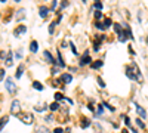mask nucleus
Instances as JSON below:
<instances>
[{"label": "nucleus", "instance_id": "f257e3e1", "mask_svg": "<svg viewBox=\"0 0 148 133\" xmlns=\"http://www.w3.org/2000/svg\"><path fill=\"white\" fill-rule=\"evenodd\" d=\"M126 76H127L129 78H132V80H138L139 83L142 81L141 71H139L138 65L135 64V62H132L130 65H127V67H126Z\"/></svg>", "mask_w": 148, "mask_h": 133}, {"label": "nucleus", "instance_id": "f03ea898", "mask_svg": "<svg viewBox=\"0 0 148 133\" xmlns=\"http://www.w3.org/2000/svg\"><path fill=\"white\" fill-rule=\"evenodd\" d=\"M114 30H116V33L119 34V42H121V43H125L129 37L132 39L133 37V35H132V33H130V30L127 28V31H125V30H123L121 28V25H120V24H114Z\"/></svg>", "mask_w": 148, "mask_h": 133}, {"label": "nucleus", "instance_id": "7ed1b4c3", "mask_svg": "<svg viewBox=\"0 0 148 133\" xmlns=\"http://www.w3.org/2000/svg\"><path fill=\"white\" fill-rule=\"evenodd\" d=\"M5 84H6V89H8V92H9L10 95H15V92H16V86H15V83L12 81V78H6Z\"/></svg>", "mask_w": 148, "mask_h": 133}, {"label": "nucleus", "instance_id": "20e7f679", "mask_svg": "<svg viewBox=\"0 0 148 133\" xmlns=\"http://www.w3.org/2000/svg\"><path fill=\"white\" fill-rule=\"evenodd\" d=\"M10 113L14 114V115H19V114H21V105H19L18 101L12 102V105H10Z\"/></svg>", "mask_w": 148, "mask_h": 133}, {"label": "nucleus", "instance_id": "39448f33", "mask_svg": "<svg viewBox=\"0 0 148 133\" xmlns=\"http://www.w3.org/2000/svg\"><path fill=\"white\" fill-rule=\"evenodd\" d=\"M18 117L21 118V121H22V123H25V124H31V123H33V120H34L31 114H19Z\"/></svg>", "mask_w": 148, "mask_h": 133}, {"label": "nucleus", "instance_id": "423d86ee", "mask_svg": "<svg viewBox=\"0 0 148 133\" xmlns=\"http://www.w3.org/2000/svg\"><path fill=\"white\" fill-rule=\"evenodd\" d=\"M89 62H90V55H89V50H86V52L83 53L82 59H80V67H83V65H86V64H89Z\"/></svg>", "mask_w": 148, "mask_h": 133}, {"label": "nucleus", "instance_id": "0eeeda50", "mask_svg": "<svg viewBox=\"0 0 148 133\" xmlns=\"http://www.w3.org/2000/svg\"><path fill=\"white\" fill-rule=\"evenodd\" d=\"M135 110H136V113H138V115L141 117V118H147V111L144 110V108L141 106V105H135Z\"/></svg>", "mask_w": 148, "mask_h": 133}, {"label": "nucleus", "instance_id": "6e6552de", "mask_svg": "<svg viewBox=\"0 0 148 133\" xmlns=\"http://www.w3.org/2000/svg\"><path fill=\"white\" fill-rule=\"evenodd\" d=\"M27 31V27L25 25H19L16 30H15V35H21V34H24Z\"/></svg>", "mask_w": 148, "mask_h": 133}, {"label": "nucleus", "instance_id": "1a4fd4ad", "mask_svg": "<svg viewBox=\"0 0 148 133\" xmlns=\"http://www.w3.org/2000/svg\"><path fill=\"white\" fill-rule=\"evenodd\" d=\"M61 80H62V83L68 84V83H71L73 77H71V74H62V77H61Z\"/></svg>", "mask_w": 148, "mask_h": 133}, {"label": "nucleus", "instance_id": "9d476101", "mask_svg": "<svg viewBox=\"0 0 148 133\" xmlns=\"http://www.w3.org/2000/svg\"><path fill=\"white\" fill-rule=\"evenodd\" d=\"M37 49H39V44H37V42H36V40H33V42L30 43V50H31L33 53H36V52H37Z\"/></svg>", "mask_w": 148, "mask_h": 133}, {"label": "nucleus", "instance_id": "9b49d317", "mask_svg": "<svg viewBox=\"0 0 148 133\" xmlns=\"http://www.w3.org/2000/svg\"><path fill=\"white\" fill-rule=\"evenodd\" d=\"M47 12H49V9H47V8H45V6H42V8H40V10H39V15H40L42 18H46V16H47Z\"/></svg>", "mask_w": 148, "mask_h": 133}, {"label": "nucleus", "instance_id": "f8f14e48", "mask_svg": "<svg viewBox=\"0 0 148 133\" xmlns=\"http://www.w3.org/2000/svg\"><path fill=\"white\" fill-rule=\"evenodd\" d=\"M45 58L47 59V62H51V64H55L53 58H52V55H51V52H49V50H45Z\"/></svg>", "mask_w": 148, "mask_h": 133}, {"label": "nucleus", "instance_id": "ddd939ff", "mask_svg": "<svg viewBox=\"0 0 148 133\" xmlns=\"http://www.w3.org/2000/svg\"><path fill=\"white\" fill-rule=\"evenodd\" d=\"M102 65H104V62L99 59V61H95V62H92V65H90V67H92L93 70H96V68H99V67H102Z\"/></svg>", "mask_w": 148, "mask_h": 133}, {"label": "nucleus", "instance_id": "4468645a", "mask_svg": "<svg viewBox=\"0 0 148 133\" xmlns=\"http://www.w3.org/2000/svg\"><path fill=\"white\" fill-rule=\"evenodd\" d=\"M12 52H9V55H8V58H6V67H10L12 65Z\"/></svg>", "mask_w": 148, "mask_h": 133}, {"label": "nucleus", "instance_id": "2eb2a0df", "mask_svg": "<svg viewBox=\"0 0 148 133\" xmlns=\"http://www.w3.org/2000/svg\"><path fill=\"white\" fill-rule=\"evenodd\" d=\"M33 87H34L36 90H43V86H42L39 81H34V83H33Z\"/></svg>", "mask_w": 148, "mask_h": 133}, {"label": "nucleus", "instance_id": "dca6fc26", "mask_svg": "<svg viewBox=\"0 0 148 133\" xmlns=\"http://www.w3.org/2000/svg\"><path fill=\"white\" fill-rule=\"evenodd\" d=\"M22 71H24V67H18V71L15 72V77H16V78H21V76H22Z\"/></svg>", "mask_w": 148, "mask_h": 133}, {"label": "nucleus", "instance_id": "f3484780", "mask_svg": "<svg viewBox=\"0 0 148 133\" xmlns=\"http://www.w3.org/2000/svg\"><path fill=\"white\" fill-rule=\"evenodd\" d=\"M36 133H51V132H49V129H46V127H37Z\"/></svg>", "mask_w": 148, "mask_h": 133}, {"label": "nucleus", "instance_id": "a211bd4d", "mask_svg": "<svg viewBox=\"0 0 148 133\" xmlns=\"http://www.w3.org/2000/svg\"><path fill=\"white\" fill-rule=\"evenodd\" d=\"M56 53H58V62H59V65H61V67H65V62L62 61V56H61V53H59V50H58Z\"/></svg>", "mask_w": 148, "mask_h": 133}, {"label": "nucleus", "instance_id": "6ab92c4d", "mask_svg": "<svg viewBox=\"0 0 148 133\" xmlns=\"http://www.w3.org/2000/svg\"><path fill=\"white\" fill-rule=\"evenodd\" d=\"M49 108H51L52 111H56L58 108H59V104H58V102H53V104H51V105H49Z\"/></svg>", "mask_w": 148, "mask_h": 133}, {"label": "nucleus", "instance_id": "aec40b11", "mask_svg": "<svg viewBox=\"0 0 148 133\" xmlns=\"http://www.w3.org/2000/svg\"><path fill=\"white\" fill-rule=\"evenodd\" d=\"M89 124H90V121H89L88 118H83V120H82V127H88Z\"/></svg>", "mask_w": 148, "mask_h": 133}, {"label": "nucleus", "instance_id": "412c9836", "mask_svg": "<svg viewBox=\"0 0 148 133\" xmlns=\"http://www.w3.org/2000/svg\"><path fill=\"white\" fill-rule=\"evenodd\" d=\"M8 120H9V117H8V115L2 117V124H0V127H2V129H3V127H5V124L8 123Z\"/></svg>", "mask_w": 148, "mask_h": 133}, {"label": "nucleus", "instance_id": "4be33fe9", "mask_svg": "<svg viewBox=\"0 0 148 133\" xmlns=\"http://www.w3.org/2000/svg\"><path fill=\"white\" fill-rule=\"evenodd\" d=\"M58 22H52L51 25H49V34H53V30H55V25Z\"/></svg>", "mask_w": 148, "mask_h": 133}, {"label": "nucleus", "instance_id": "5701e85b", "mask_svg": "<svg viewBox=\"0 0 148 133\" xmlns=\"http://www.w3.org/2000/svg\"><path fill=\"white\" fill-rule=\"evenodd\" d=\"M104 113V106H102V104L101 105H98V115H101Z\"/></svg>", "mask_w": 148, "mask_h": 133}, {"label": "nucleus", "instance_id": "b1692460", "mask_svg": "<svg viewBox=\"0 0 148 133\" xmlns=\"http://www.w3.org/2000/svg\"><path fill=\"white\" fill-rule=\"evenodd\" d=\"M95 8H96L98 10H102V3H101V2H95Z\"/></svg>", "mask_w": 148, "mask_h": 133}, {"label": "nucleus", "instance_id": "393cba45", "mask_svg": "<svg viewBox=\"0 0 148 133\" xmlns=\"http://www.w3.org/2000/svg\"><path fill=\"white\" fill-rule=\"evenodd\" d=\"M110 25H111V19L107 18V19L104 21V28H107V27H110Z\"/></svg>", "mask_w": 148, "mask_h": 133}, {"label": "nucleus", "instance_id": "a878e982", "mask_svg": "<svg viewBox=\"0 0 148 133\" xmlns=\"http://www.w3.org/2000/svg\"><path fill=\"white\" fill-rule=\"evenodd\" d=\"M70 46H71V50H73V53H74V55H77V49H76V46H74L73 43H70Z\"/></svg>", "mask_w": 148, "mask_h": 133}, {"label": "nucleus", "instance_id": "bb28decb", "mask_svg": "<svg viewBox=\"0 0 148 133\" xmlns=\"http://www.w3.org/2000/svg\"><path fill=\"white\" fill-rule=\"evenodd\" d=\"M55 98H56V101H61V99H65V98H64V96L61 95V93H56V95H55Z\"/></svg>", "mask_w": 148, "mask_h": 133}, {"label": "nucleus", "instance_id": "cd10ccee", "mask_svg": "<svg viewBox=\"0 0 148 133\" xmlns=\"http://www.w3.org/2000/svg\"><path fill=\"white\" fill-rule=\"evenodd\" d=\"M95 18H96V19L101 18V10H95Z\"/></svg>", "mask_w": 148, "mask_h": 133}, {"label": "nucleus", "instance_id": "c85d7f7f", "mask_svg": "<svg viewBox=\"0 0 148 133\" xmlns=\"http://www.w3.org/2000/svg\"><path fill=\"white\" fill-rule=\"evenodd\" d=\"M123 120H125V123L129 126L130 124V120H129V117H126V115H123Z\"/></svg>", "mask_w": 148, "mask_h": 133}, {"label": "nucleus", "instance_id": "c756f323", "mask_svg": "<svg viewBox=\"0 0 148 133\" xmlns=\"http://www.w3.org/2000/svg\"><path fill=\"white\" fill-rule=\"evenodd\" d=\"M0 77H2V81H5V70H0Z\"/></svg>", "mask_w": 148, "mask_h": 133}, {"label": "nucleus", "instance_id": "7c9ffc66", "mask_svg": "<svg viewBox=\"0 0 148 133\" xmlns=\"http://www.w3.org/2000/svg\"><path fill=\"white\" fill-rule=\"evenodd\" d=\"M136 124H138V126H139L141 129H144V127H145V126H144V123L141 121V120H136Z\"/></svg>", "mask_w": 148, "mask_h": 133}, {"label": "nucleus", "instance_id": "2f4dec72", "mask_svg": "<svg viewBox=\"0 0 148 133\" xmlns=\"http://www.w3.org/2000/svg\"><path fill=\"white\" fill-rule=\"evenodd\" d=\"M98 83H99V86H101V87H105V83L102 81V78H98Z\"/></svg>", "mask_w": 148, "mask_h": 133}, {"label": "nucleus", "instance_id": "473e14b6", "mask_svg": "<svg viewBox=\"0 0 148 133\" xmlns=\"http://www.w3.org/2000/svg\"><path fill=\"white\" fill-rule=\"evenodd\" d=\"M102 104H104V105H105V106L108 108V110H110V111H114V108H113V106H111V105H108V104H105V102H102Z\"/></svg>", "mask_w": 148, "mask_h": 133}, {"label": "nucleus", "instance_id": "72a5a7b5", "mask_svg": "<svg viewBox=\"0 0 148 133\" xmlns=\"http://www.w3.org/2000/svg\"><path fill=\"white\" fill-rule=\"evenodd\" d=\"M15 56H16L18 59H21V58H22V52H21V50H19V52H16V53H15Z\"/></svg>", "mask_w": 148, "mask_h": 133}, {"label": "nucleus", "instance_id": "f704fd0d", "mask_svg": "<svg viewBox=\"0 0 148 133\" xmlns=\"http://www.w3.org/2000/svg\"><path fill=\"white\" fill-rule=\"evenodd\" d=\"M36 110H37V111H45V110H46V106H37Z\"/></svg>", "mask_w": 148, "mask_h": 133}, {"label": "nucleus", "instance_id": "c9c22d12", "mask_svg": "<svg viewBox=\"0 0 148 133\" xmlns=\"http://www.w3.org/2000/svg\"><path fill=\"white\" fill-rule=\"evenodd\" d=\"M67 5H68V2H67V0H64V2H62V5H61V9H64Z\"/></svg>", "mask_w": 148, "mask_h": 133}, {"label": "nucleus", "instance_id": "e433bc0d", "mask_svg": "<svg viewBox=\"0 0 148 133\" xmlns=\"http://www.w3.org/2000/svg\"><path fill=\"white\" fill-rule=\"evenodd\" d=\"M56 3H58L56 0H53V2H52V10H55V8H56Z\"/></svg>", "mask_w": 148, "mask_h": 133}, {"label": "nucleus", "instance_id": "4c0bfd02", "mask_svg": "<svg viewBox=\"0 0 148 133\" xmlns=\"http://www.w3.org/2000/svg\"><path fill=\"white\" fill-rule=\"evenodd\" d=\"M53 133H64V132H62V129H55Z\"/></svg>", "mask_w": 148, "mask_h": 133}, {"label": "nucleus", "instance_id": "58836bf2", "mask_svg": "<svg viewBox=\"0 0 148 133\" xmlns=\"http://www.w3.org/2000/svg\"><path fill=\"white\" fill-rule=\"evenodd\" d=\"M121 133H129V132H127V129H123V130H121Z\"/></svg>", "mask_w": 148, "mask_h": 133}, {"label": "nucleus", "instance_id": "ea45409f", "mask_svg": "<svg viewBox=\"0 0 148 133\" xmlns=\"http://www.w3.org/2000/svg\"><path fill=\"white\" fill-rule=\"evenodd\" d=\"M5 2H6V0H2V3H5Z\"/></svg>", "mask_w": 148, "mask_h": 133}, {"label": "nucleus", "instance_id": "a19ab883", "mask_svg": "<svg viewBox=\"0 0 148 133\" xmlns=\"http://www.w3.org/2000/svg\"><path fill=\"white\" fill-rule=\"evenodd\" d=\"M147 43H148V37H147Z\"/></svg>", "mask_w": 148, "mask_h": 133}, {"label": "nucleus", "instance_id": "79ce46f5", "mask_svg": "<svg viewBox=\"0 0 148 133\" xmlns=\"http://www.w3.org/2000/svg\"><path fill=\"white\" fill-rule=\"evenodd\" d=\"M83 2H88V0H83Z\"/></svg>", "mask_w": 148, "mask_h": 133}]
</instances>
